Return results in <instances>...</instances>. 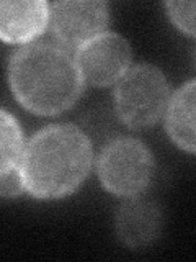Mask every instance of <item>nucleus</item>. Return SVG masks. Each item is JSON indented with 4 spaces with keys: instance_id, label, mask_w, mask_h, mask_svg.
Returning <instances> with one entry per match:
<instances>
[{
    "instance_id": "f257e3e1",
    "label": "nucleus",
    "mask_w": 196,
    "mask_h": 262,
    "mask_svg": "<svg viewBox=\"0 0 196 262\" xmlns=\"http://www.w3.org/2000/svg\"><path fill=\"white\" fill-rule=\"evenodd\" d=\"M8 80L16 100L43 117L69 110L84 90L76 59L51 43L20 48L8 64Z\"/></svg>"
},
{
    "instance_id": "f03ea898",
    "label": "nucleus",
    "mask_w": 196,
    "mask_h": 262,
    "mask_svg": "<svg viewBox=\"0 0 196 262\" xmlns=\"http://www.w3.org/2000/svg\"><path fill=\"white\" fill-rule=\"evenodd\" d=\"M93 161L90 139L74 125L46 126L24 147V190L36 199H61L87 179Z\"/></svg>"
},
{
    "instance_id": "7ed1b4c3",
    "label": "nucleus",
    "mask_w": 196,
    "mask_h": 262,
    "mask_svg": "<svg viewBox=\"0 0 196 262\" xmlns=\"http://www.w3.org/2000/svg\"><path fill=\"white\" fill-rule=\"evenodd\" d=\"M170 89L165 76L151 64H139L122 76L114 89V108L131 128H145L165 113Z\"/></svg>"
},
{
    "instance_id": "20e7f679",
    "label": "nucleus",
    "mask_w": 196,
    "mask_h": 262,
    "mask_svg": "<svg viewBox=\"0 0 196 262\" xmlns=\"http://www.w3.org/2000/svg\"><path fill=\"white\" fill-rule=\"evenodd\" d=\"M96 172L110 193L133 199L149 187L154 158L149 147L139 139L114 138L98 156Z\"/></svg>"
},
{
    "instance_id": "39448f33",
    "label": "nucleus",
    "mask_w": 196,
    "mask_h": 262,
    "mask_svg": "<svg viewBox=\"0 0 196 262\" xmlns=\"http://www.w3.org/2000/svg\"><path fill=\"white\" fill-rule=\"evenodd\" d=\"M131 46L116 33H102L77 49L76 62L84 82L105 87L118 82L129 71Z\"/></svg>"
},
{
    "instance_id": "423d86ee",
    "label": "nucleus",
    "mask_w": 196,
    "mask_h": 262,
    "mask_svg": "<svg viewBox=\"0 0 196 262\" xmlns=\"http://www.w3.org/2000/svg\"><path fill=\"white\" fill-rule=\"evenodd\" d=\"M105 2H56L51 7V28L56 39L65 48H82L105 33L108 25Z\"/></svg>"
},
{
    "instance_id": "0eeeda50",
    "label": "nucleus",
    "mask_w": 196,
    "mask_h": 262,
    "mask_svg": "<svg viewBox=\"0 0 196 262\" xmlns=\"http://www.w3.org/2000/svg\"><path fill=\"white\" fill-rule=\"evenodd\" d=\"M51 7L43 0L10 2L0 5V36L5 43H28L46 30Z\"/></svg>"
},
{
    "instance_id": "6e6552de",
    "label": "nucleus",
    "mask_w": 196,
    "mask_h": 262,
    "mask_svg": "<svg viewBox=\"0 0 196 262\" xmlns=\"http://www.w3.org/2000/svg\"><path fill=\"white\" fill-rule=\"evenodd\" d=\"M162 215L154 202L133 196L121 205L116 215V231L128 248H142L160 233Z\"/></svg>"
},
{
    "instance_id": "1a4fd4ad",
    "label": "nucleus",
    "mask_w": 196,
    "mask_h": 262,
    "mask_svg": "<svg viewBox=\"0 0 196 262\" xmlns=\"http://www.w3.org/2000/svg\"><path fill=\"white\" fill-rule=\"evenodd\" d=\"M167 133L178 147L196 154V80L172 95L165 110Z\"/></svg>"
},
{
    "instance_id": "9d476101",
    "label": "nucleus",
    "mask_w": 196,
    "mask_h": 262,
    "mask_svg": "<svg viewBox=\"0 0 196 262\" xmlns=\"http://www.w3.org/2000/svg\"><path fill=\"white\" fill-rule=\"evenodd\" d=\"M0 129H2V158H0V172L20 167L23 159V136L18 121L7 110L0 115Z\"/></svg>"
},
{
    "instance_id": "9b49d317",
    "label": "nucleus",
    "mask_w": 196,
    "mask_h": 262,
    "mask_svg": "<svg viewBox=\"0 0 196 262\" xmlns=\"http://www.w3.org/2000/svg\"><path fill=\"white\" fill-rule=\"evenodd\" d=\"M165 8L178 30L196 38V2H167Z\"/></svg>"
},
{
    "instance_id": "f8f14e48",
    "label": "nucleus",
    "mask_w": 196,
    "mask_h": 262,
    "mask_svg": "<svg viewBox=\"0 0 196 262\" xmlns=\"http://www.w3.org/2000/svg\"><path fill=\"white\" fill-rule=\"evenodd\" d=\"M24 190V180L21 167H13L0 172V192L4 199H13Z\"/></svg>"
},
{
    "instance_id": "ddd939ff",
    "label": "nucleus",
    "mask_w": 196,
    "mask_h": 262,
    "mask_svg": "<svg viewBox=\"0 0 196 262\" xmlns=\"http://www.w3.org/2000/svg\"><path fill=\"white\" fill-rule=\"evenodd\" d=\"M194 68H196V49H194Z\"/></svg>"
}]
</instances>
